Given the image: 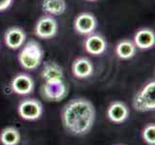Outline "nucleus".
Segmentation results:
<instances>
[{"instance_id": "7ed1b4c3", "label": "nucleus", "mask_w": 155, "mask_h": 145, "mask_svg": "<svg viewBox=\"0 0 155 145\" xmlns=\"http://www.w3.org/2000/svg\"><path fill=\"white\" fill-rule=\"evenodd\" d=\"M133 107L139 112L154 111L155 109V81L147 82L135 95L133 99Z\"/></svg>"}, {"instance_id": "9b49d317", "label": "nucleus", "mask_w": 155, "mask_h": 145, "mask_svg": "<svg viewBox=\"0 0 155 145\" xmlns=\"http://www.w3.org/2000/svg\"><path fill=\"white\" fill-rule=\"evenodd\" d=\"M85 50L93 55H100L105 52L107 42L104 37L99 34H90L84 43Z\"/></svg>"}, {"instance_id": "f8f14e48", "label": "nucleus", "mask_w": 155, "mask_h": 145, "mask_svg": "<svg viewBox=\"0 0 155 145\" xmlns=\"http://www.w3.org/2000/svg\"><path fill=\"white\" fill-rule=\"evenodd\" d=\"M71 71L73 76L77 78H88L93 74L94 66L87 57H79L73 61Z\"/></svg>"}, {"instance_id": "a211bd4d", "label": "nucleus", "mask_w": 155, "mask_h": 145, "mask_svg": "<svg viewBox=\"0 0 155 145\" xmlns=\"http://www.w3.org/2000/svg\"><path fill=\"white\" fill-rule=\"evenodd\" d=\"M143 140L147 145H155V125L154 123H149L142 132Z\"/></svg>"}, {"instance_id": "ddd939ff", "label": "nucleus", "mask_w": 155, "mask_h": 145, "mask_svg": "<svg viewBox=\"0 0 155 145\" xmlns=\"http://www.w3.org/2000/svg\"><path fill=\"white\" fill-rule=\"evenodd\" d=\"M136 47L141 50H149L154 47L155 35L154 32L149 28H142L136 32L134 42Z\"/></svg>"}, {"instance_id": "423d86ee", "label": "nucleus", "mask_w": 155, "mask_h": 145, "mask_svg": "<svg viewBox=\"0 0 155 145\" xmlns=\"http://www.w3.org/2000/svg\"><path fill=\"white\" fill-rule=\"evenodd\" d=\"M35 35L41 39L53 38L58 32V22L52 16H42L37 20L35 28Z\"/></svg>"}, {"instance_id": "aec40b11", "label": "nucleus", "mask_w": 155, "mask_h": 145, "mask_svg": "<svg viewBox=\"0 0 155 145\" xmlns=\"http://www.w3.org/2000/svg\"><path fill=\"white\" fill-rule=\"evenodd\" d=\"M88 1H97V0H88Z\"/></svg>"}, {"instance_id": "4468645a", "label": "nucleus", "mask_w": 155, "mask_h": 145, "mask_svg": "<svg viewBox=\"0 0 155 145\" xmlns=\"http://www.w3.org/2000/svg\"><path fill=\"white\" fill-rule=\"evenodd\" d=\"M41 78L44 81H53V80H60L64 78L63 68L54 61H46L44 64V68L41 70Z\"/></svg>"}, {"instance_id": "0eeeda50", "label": "nucleus", "mask_w": 155, "mask_h": 145, "mask_svg": "<svg viewBox=\"0 0 155 145\" xmlns=\"http://www.w3.org/2000/svg\"><path fill=\"white\" fill-rule=\"evenodd\" d=\"M97 24V19L91 13H81L74 19V29L81 35L93 34Z\"/></svg>"}, {"instance_id": "f03ea898", "label": "nucleus", "mask_w": 155, "mask_h": 145, "mask_svg": "<svg viewBox=\"0 0 155 145\" xmlns=\"http://www.w3.org/2000/svg\"><path fill=\"white\" fill-rule=\"evenodd\" d=\"M44 50L36 40H29L18 53V62L25 70L33 71L38 68L42 61Z\"/></svg>"}, {"instance_id": "1a4fd4ad", "label": "nucleus", "mask_w": 155, "mask_h": 145, "mask_svg": "<svg viewBox=\"0 0 155 145\" xmlns=\"http://www.w3.org/2000/svg\"><path fill=\"white\" fill-rule=\"evenodd\" d=\"M106 114L111 122L115 124H121L129 116V109L124 103L116 101L108 106Z\"/></svg>"}, {"instance_id": "412c9836", "label": "nucleus", "mask_w": 155, "mask_h": 145, "mask_svg": "<svg viewBox=\"0 0 155 145\" xmlns=\"http://www.w3.org/2000/svg\"><path fill=\"white\" fill-rule=\"evenodd\" d=\"M117 145H122V144H117Z\"/></svg>"}, {"instance_id": "6ab92c4d", "label": "nucleus", "mask_w": 155, "mask_h": 145, "mask_svg": "<svg viewBox=\"0 0 155 145\" xmlns=\"http://www.w3.org/2000/svg\"><path fill=\"white\" fill-rule=\"evenodd\" d=\"M13 3V0H0V12L8 9Z\"/></svg>"}, {"instance_id": "20e7f679", "label": "nucleus", "mask_w": 155, "mask_h": 145, "mask_svg": "<svg viewBox=\"0 0 155 145\" xmlns=\"http://www.w3.org/2000/svg\"><path fill=\"white\" fill-rule=\"evenodd\" d=\"M68 86L63 79L45 81L40 89L42 99L46 102H54V103H58L65 99L68 95Z\"/></svg>"}, {"instance_id": "39448f33", "label": "nucleus", "mask_w": 155, "mask_h": 145, "mask_svg": "<svg viewBox=\"0 0 155 145\" xmlns=\"http://www.w3.org/2000/svg\"><path fill=\"white\" fill-rule=\"evenodd\" d=\"M42 112H44L42 104L36 99L23 100L18 106V113L19 117L27 121L40 119Z\"/></svg>"}, {"instance_id": "9d476101", "label": "nucleus", "mask_w": 155, "mask_h": 145, "mask_svg": "<svg viewBox=\"0 0 155 145\" xmlns=\"http://www.w3.org/2000/svg\"><path fill=\"white\" fill-rule=\"evenodd\" d=\"M26 39V34L18 26H13L7 29L6 33L4 35V41L6 46L11 50H18L19 47L23 46Z\"/></svg>"}, {"instance_id": "dca6fc26", "label": "nucleus", "mask_w": 155, "mask_h": 145, "mask_svg": "<svg viewBox=\"0 0 155 145\" xmlns=\"http://www.w3.org/2000/svg\"><path fill=\"white\" fill-rule=\"evenodd\" d=\"M20 139V132L15 127L9 126L0 132V141L3 145H18Z\"/></svg>"}, {"instance_id": "f257e3e1", "label": "nucleus", "mask_w": 155, "mask_h": 145, "mask_svg": "<svg viewBox=\"0 0 155 145\" xmlns=\"http://www.w3.org/2000/svg\"><path fill=\"white\" fill-rule=\"evenodd\" d=\"M61 120L65 130L72 136H85L92 130L95 121L94 105L87 99L71 100L63 107Z\"/></svg>"}, {"instance_id": "f3484780", "label": "nucleus", "mask_w": 155, "mask_h": 145, "mask_svg": "<svg viewBox=\"0 0 155 145\" xmlns=\"http://www.w3.org/2000/svg\"><path fill=\"white\" fill-rule=\"evenodd\" d=\"M137 47L130 40H122L116 47V53L120 59H130L136 54Z\"/></svg>"}, {"instance_id": "2eb2a0df", "label": "nucleus", "mask_w": 155, "mask_h": 145, "mask_svg": "<svg viewBox=\"0 0 155 145\" xmlns=\"http://www.w3.org/2000/svg\"><path fill=\"white\" fill-rule=\"evenodd\" d=\"M41 8L49 16H61L65 13L67 3L65 0H42Z\"/></svg>"}, {"instance_id": "6e6552de", "label": "nucleus", "mask_w": 155, "mask_h": 145, "mask_svg": "<svg viewBox=\"0 0 155 145\" xmlns=\"http://www.w3.org/2000/svg\"><path fill=\"white\" fill-rule=\"evenodd\" d=\"M34 87V80L27 74H18L11 81V88L18 95L31 94Z\"/></svg>"}]
</instances>
